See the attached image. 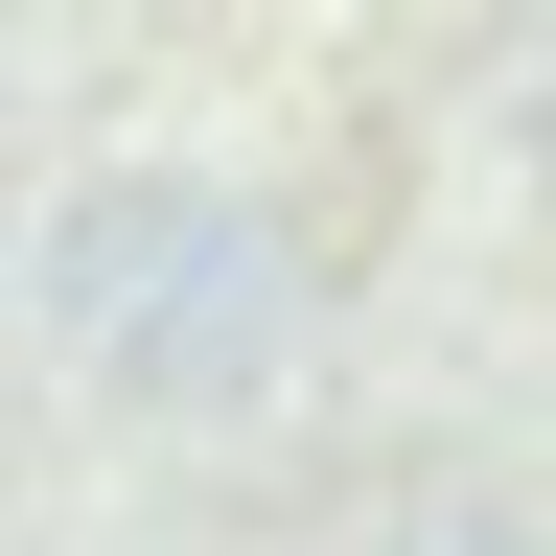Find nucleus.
<instances>
[{"instance_id":"obj_1","label":"nucleus","mask_w":556,"mask_h":556,"mask_svg":"<svg viewBox=\"0 0 556 556\" xmlns=\"http://www.w3.org/2000/svg\"><path fill=\"white\" fill-rule=\"evenodd\" d=\"M47 325H70V371H116V394H255L278 325H302V255H278V208L93 186L47 232Z\"/></svg>"},{"instance_id":"obj_2","label":"nucleus","mask_w":556,"mask_h":556,"mask_svg":"<svg viewBox=\"0 0 556 556\" xmlns=\"http://www.w3.org/2000/svg\"><path fill=\"white\" fill-rule=\"evenodd\" d=\"M533 139H556V47H533Z\"/></svg>"}]
</instances>
